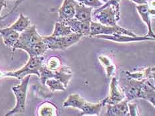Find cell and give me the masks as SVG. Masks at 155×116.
<instances>
[{"instance_id": "obj_1", "label": "cell", "mask_w": 155, "mask_h": 116, "mask_svg": "<svg viewBox=\"0 0 155 116\" xmlns=\"http://www.w3.org/2000/svg\"><path fill=\"white\" fill-rule=\"evenodd\" d=\"M119 84L125 96L126 100L142 98L149 101L154 106V86L149 79L137 80L127 76L124 71L121 72Z\"/></svg>"}, {"instance_id": "obj_2", "label": "cell", "mask_w": 155, "mask_h": 116, "mask_svg": "<svg viewBox=\"0 0 155 116\" xmlns=\"http://www.w3.org/2000/svg\"><path fill=\"white\" fill-rule=\"evenodd\" d=\"M13 52L16 49L26 51L29 57L42 56L48 49L42 36L36 31L35 25L28 27L19 35L18 41L13 46Z\"/></svg>"}, {"instance_id": "obj_3", "label": "cell", "mask_w": 155, "mask_h": 116, "mask_svg": "<svg viewBox=\"0 0 155 116\" xmlns=\"http://www.w3.org/2000/svg\"><path fill=\"white\" fill-rule=\"evenodd\" d=\"M104 105H106L104 99L97 104H92L86 102L81 96L77 94L69 95L63 103L64 108L72 107L81 109L82 112L79 115H98Z\"/></svg>"}, {"instance_id": "obj_4", "label": "cell", "mask_w": 155, "mask_h": 116, "mask_svg": "<svg viewBox=\"0 0 155 116\" xmlns=\"http://www.w3.org/2000/svg\"><path fill=\"white\" fill-rule=\"evenodd\" d=\"M39 78L42 86H45V82L50 78H55L61 82L67 88L71 78H72V71L68 66H62L56 71H51L46 66L43 65L39 70Z\"/></svg>"}, {"instance_id": "obj_5", "label": "cell", "mask_w": 155, "mask_h": 116, "mask_svg": "<svg viewBox=\"0 0 155 116\" xmlns=\"http://www.w3.org/2000/svg\"><path fill=\"white\" fill-rule=\"evenodd\" d=\"M83 36L79 33H72L71 34L63 36H42L43 42L51 50H64L78 42Z\"/></svg>"}, {"instance_id": "obj_6", "label": "cell", "mask_w": 155, "mask_h": 116, "mask_svg": "<svg viewBox=\"0 0 155 116\" xmlns=\"http://www.w3.org/2000/svg\"><path fill=\"white\" fill-rule=\"evenodd\" d=\"M44 58L42 56L29 57L28 62L26 64L15 72H8L3 74V76H10L15 78L19 80H21L25 76L30 74H35L39 78V70L43 66V62Z\"/></svg>"}, {"instance_id": "obj_7", "label": "cell", "mask_w": 155, "mask_h": 116, "mask_svg": "<svg viewBox=\"0 0 155 116\" xmlns=\"http://www.w3.org/2000/svg\"><path fill=\"white\" fill-rule=\"evenodd\" d=\"M29 80L30 75L26 76L21 80L20 84L12 87V91L15 96L16 104L11 111H9L8 114H5L6 116L24 113L25 109L27 90H28Z\"/></svg>"}, {"instance_id": "obj_8", "label": "cell", "mask_w": 155, "mask_h": 116, "mask_svg": "<svg viewBox=\"0 0 155 116\" xmlns=\"http://www.w3.org/2000/svg\"><path fill=\"white\" fill-rule=\"evenodd\" d=\"M114 34L125 35L130 36H136L137 35L130 30L121 27L119 25L108 26L99 23L91 22L90 24V35L89 37H94L98 35H111Z\"/></svg>"}, {"instance_id": "obj_9", "label": "cell", "mask_w": 155, "mask_h": 116, "mask_svg": "<svg viewBox=\"0 0 155 116\" xmlns=\"http://www.w3.org/2000/svg\"><path fill=\"white\" fill-rule=\"evenodd\" d=\"M94 15L101 24L108 26L117 25V22L120 19L115 9L111 5L96 10Z\"/></svg>"}, {"instance_id": "obj_10", "label": "cell", "mask_w": 155, "mask_h": 116, "mask_svg": "<svg viewBox=\"0 0 155 116\" xmlns=\"http://www.w3.org/2000/svg\"><path fill=\"white\" fill-rule=\"evenodd\" d=\"M125 98L123 89H121L115 77H113L110 84L109 96L104 98L106 105H113L121 102Z\"/></svg>"}, {"instance_id": "obj_11", "label": "cell", "mask_w": 155, "mask_h": 116, "mask_svg": "<svg viewBox=\"0 0 155 116\" xmlns=\"http://www.w3.org/2000/svg\"><path fill=\"white\" fill-rule=\"evenodd\" d=\"M97 39H105L109 41L118 42H135V41H149L153 40L154 41V38L149 37L147 36H130L125 35H120V34H114L111 35H98L94 36Z\"/></svg>"}, {"instance_id": "obj_12", "label": "cell", "mask_w": 155, "mask_h": 116, "mask_svg": "<svg viewBox=\"0 0 155 116\" xmlns=\"http://www.w3.org/2000/svg\"><path fill=\"white\" fill-rule=\"evenodd\" d=\"M75 3L74 0H65L62 6L59 9L58 21L65 22L75 17Z\"/></svg>"}, {"instance_id": "obj_13", "label": "cell", "mask_w": 155, "mask_h": 116, "mask_svg": "<svg viewBox=\"0 0 155 116\" xmlns=\"http://www.w3.org/2000/svg\"><path fill=\"white\" fill-rule=\"evenodd\" d=\"M70 27L73 33H79L83 36H89L91 22H82L78 21L75 18H72L65 22Z\"/></svg>"}, {"instance_id": "obj_14", "label": "cell", "mask_w": 155, "mask_h": 116, "mask_svg": "<svg viewBox=\"0 0 155 116\" xmlns=\"http://www.w3.org/2000/svg\"><path fill=\"white\" fill-rule=\"evenodd\" d=\"M105 115L112 116H124L129 115V107H128V101L122 100L116 104H107V109Z\"/></svg>"}, {"instance_id": "obj_15", "label": "cell", "mask_w": 155, "mask_h": 116, "mask_svg": "<svg viewBox=\"0 0 155 116\" xmlns=\"http://www.w3.org/2000/svg\"><path fill=\"white\" fill-rule=\"evenodd\" d=\"M140 15V17L142 18L143 21L146 23L148 27V34L146 35L149 37L154 38V33L153 30L152 26H151V20L150 17V14L151 11L149 9V7L147 4H141L137 7Z\"/></svg>"}, {"instance_id": "obj_16", "label": "cell", "mask_w": 155, "mask_h": 116, "mask_svg": "<svg viewBox=\"0 0 155 116\" xmlns=\"http://www.w3.org/2000/svg\"><path fill=\"white\" fill-rule=\"evenodd\" d=\"M0 35L2 36L3 43L9 47L13 48V46L18 41L20 34L19 33L13 31L9 27H7L0 29Z\"/></svg>"}, {"instance_id": "obj_17", "label": "cell", "mask_w": 155, "mask_h": 116, "mask_svg": "<svg viewBox=\"0 0 155 116\" xmlns=\"http://www.w3.org/2000/svg\"><path fill=\"white\" fill-rule=\"evenodd\" d=\"M92 8H88L83 5L75 3V18L82 22H91Z\"/></svg>"}, {"instance_id": "obj_18", "label": "cell", "mask_w": 155, "mask_h": 116, "mask_svg": "<svg viewBox=\"0 0 155 116\" xmlns=\"http://www.w3.org/2000/svg\"><path fill=\"white\" fill-rule=\"evenodd\" d=\"M125 74L130 78L137 80L154 79V67H149L141 71L131 73L129 71H124Z\"/></svg>"}, {"instance_id": "obj_19", "label": "cell", "mask_w": 155, "mask_h": 116, "mask_svg": "<svg viewBox=\"0 0 155 116\" xmlns=\"http://www.w3.org/2000/svg\"><path fill=\"white\" fill-rule=\"evenodd\" d=\"M38 113V115L40 116L58 115L57 106L49 102H45L40 105Z\"/></svg>"}, {"instance_id": "obj_20", "label": "cell", "mask_w": 155, "mask_h": 116, "mask_svg": "<svg viewBox=\"0 0 155 116\" xmlns=\"http://www.w3.org/2000/svg\"><path fill=\"white\" fill-rule=\"evenodd\" d=\"M72 30L71 29L70 27L67 25L65 23L57 21L55 25L53 33L51 36H63L71 34Z\"/></svg>"}, {"instance_id": "obj_21", "label": "cell", "mask_w": 155, "mask_h": 116, "mask_svg": "<svg viewBox=\"0 0 155 116\" xmlns=\"http://www.w3.org/2000/svg\"><path fill=\"white\" fill-rule=\"evenodd\" d=\"M29 23V19L21 14L18 21H15L12 25L9 27L16 32L22 33L25 29L28 27Z\"/></svg>"}, {"instance_id": "obj_22", "label": "cell", "mask_w": 155, "mask_h": 116, "mask_svg": "<svg viewBox=\"0 0 155 116\" xmlns=\"http://www.w3.org/2000/svg\"><path fill=\"white\" fill-rule=\"evenodd\" d=\"M100 62L102 63L103 65L105 67V71L107 72V77H110L111 76H113L115 74V66L113 64L110 60L107 57V56L101 55L99 56Z\"/></svg>"}, {"instance_id": "obj_23", "label": "cell", "mask_w": 155, "mask_h": 116, "mask_svg": "<svg viewBox=\"0 0 155 116\" xmlns=\"http://www.w3.org/2000/svg\"><path fill=\"white\" fill-rule=\"evenodd\" d=\"M45 85L48 86L51 92H55L56 90L65 91L66 89L63 83L55 78H50L47 80Z\"/></svg>"}, {"instance_id": "obj_24", "label": "cell", "mask_w": 155, "mask_h": 116, "mask_svg": "<svg viewBox=\"0 0 155 116\" xmlns=\"http://www.w3.org/2000/svg\"><path fill=\"white\" fill-rule=\"evenodd\" d=\"M46 66L51 71H56L61 66V61L57 56H51L49 58Z\"/></svg>"}, {"instance_id": "obj_25", "label": "cell", "mask_w": 155, "mask_h": 116, "mask_svg": "<svg viewBox=\"0 0 155 116\" xmlns=\"http://www.w3.org/2000/svg\"><path fill=\"white\" fill-rule=\"evenodd\" d=\"M128 107H129V115L130 116L140 115V114L139 112V110H138L137 105L136 104H129V103H128Z\"/></svg>"}, {"instance_id": "obj_26", "label": "cell", "mask_w": 155, "mask_h": 116, "mask_svg": "<svg viewBox=\"0 0 155 116\" xmlns=\"http://www.w3.org/2000/svg\"><path fill=\"white\" fill-rule=\"evenodd\" d=\"M78 1L91 7H99L102 5V3L100 2L99 0H78Z\"/></svg>"}, {"instance_id": "obj_27", "label": "cell", "mask_w": 155, "mask_h": 116, "mask_svg": "<svg viewBox=\"0 0 155 116\" xmlns=\"http://www.w3.org/2000/svg\"><path fill=\"white\" fill-rule=\"evenodd\" d=\"M132 1L138 3H140V4H147L146 0H132Z\"/></svg>"}, {"instance_id": "obj_28", "label": "cell", "mask_w": 155, "mask_h": 116, "mask_svg": "<svg viewBox=\"0 0 155 116\" xmlns=\"http://www.w3.org/2000/svg\"><path fill=\"white\" fill-rule=\"evenodd\" d=\"M2 76H3V73L2 72H0V77H2Z\"/></svg>"}]
</instances>
